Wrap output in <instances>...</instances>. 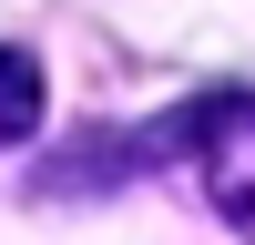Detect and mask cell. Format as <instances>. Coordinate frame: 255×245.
I'll list each match as a JSON object with an SVG mask.
<instances>
[{
  "instance_id": "cell-1",
  "label": "cell",
  "mask_w": 255,
  "mask_h": 245,
  "mask_svg": "<svg viewBox=\"0 0 255 245\" xmlns=\"http://www.w3.org/2000/svg\"><path fill=\"white\" fill-rule=\"evenodd\" d=\"M194 174L215 194V215L235 235H255V92H225L194 113Z\"/></svg>"
},
{
  "instance_id": "cell-2",
  "label": "cell",
  "mask_w": 255,
  "mask_h": 245,
  "mask_svg": "<svg viewBox=\"0 0 255 245\" xmlns=\"http://www.w3.org/2000/svg\"><path fill=\"white\" fill-rule=\"evenodd\" d=\"M31 122H41V61L0 41V153H10V143H31Z\"/></svg>"
}]
</instances>
